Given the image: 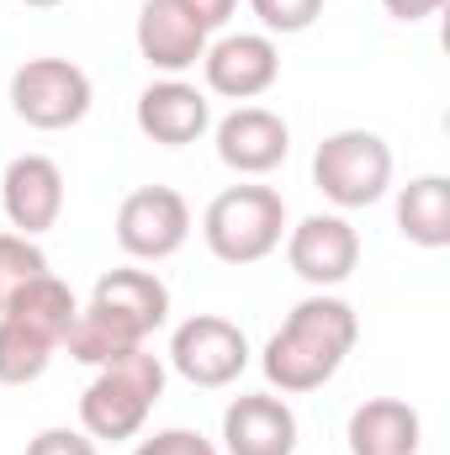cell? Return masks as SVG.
I'll list each match as a JSON object with an SVG mask.
<instances>
[{
  "mask_svg": "<svg viewBox=\"0 0 450 455\" xmlns=\"http://www.w3.org/2000/svg\"><path fill=\"white\" fill-rule=\"evenodd\" d=\"M360 339V318L355 307L334 297V291H313L302 297L286 323L270 334L265 355H260V371L270 381V392L281 397H308L318 387H329L339 376V365L350 360V349Z\"/></svg>",
  "mask_w": 450,
  "mask_h": 455,
  "instance_id": "1",
  "label": "cell"
},
{
  "mask_svg": "<svg viewBox=\"0 0 450 455\" xmlns=\"http://www.w3.org/2000/svg\"><path fill=\"white\" fill-rule=\"evenodd\" d=\"M165 323H170V286L154 270L122 265L91 286V302L75 313L64 349H69V360L96 371V365L117 360L122 349L149 344V334H159Z\"/></svg>",
  "mask_w": 450,
  "mask_h": 455,
  "instance_id": "2",
  "label": "cell"
},
{
  "mask_svg": "<svg viewBox=\"0 0 450 455\" xmlns=\"http://www.w3.org/2000/svg\"><path fill=\"white\" fill-rule=\"evenodd\" d=\"M165 376L170 371H165V360L149 344L122 349L117 360L96 365L91 387L80 392V429L91 440H112V445L138 440L149 413H154V403L165 397Z\"/></svg>",
  "mask_w": 450,
  "mask_h": 455,
  "instance_id": "3",
  "label": "cell"
},
{
  "mask_svg": "<svg viewBox=\"0 0 450 455\" xmlns=\"http://www.w3.org/2000/svg\"><path fill=\"white\" fill-rule=\"evenodd\" d=\"M202 238L223 265H260L286 238V202L270 186H228L202 212Z\"/></svg>",
  "mask_w": 450,
  "mask_h": 455,
  "instance_id": "4",
  "label": "cell"
},
{
  "mask_svg": "<svg viewBox=\"0 0 450 455\" xmlns=\"http://www.w3.org/2000/svg\"><path fill=\"white\" fill-rule=\"evenodd\" d=\"M313 186L339 212L376 207L392 191V148L371 127H339L313 148Z\"/></svg>",
  "mask_w": 450,
  "mask_h": 455,
  "instance_id": "5",
  "label": "cell"
},
{
  "mask_svg": "<svg viewBox=\"0 0 450 455\" xmlns=\"http://www.w3.org/2000/svg\"><path fill=\"white\" fill-rule=\"evenodd\" d=\"M11 112L37 132H64L91 116L96 85L75 59H27L11 69Z\"/></svg>",
  "mask_w": 450,
  "mask_h": 455,
  "instance_id": "6",
  "label": "cell"
},
{
  "mask_svg": "<svg viewBox=\"0 0 450 455\" xmlns=\"http://www.w3.org/2000/svg\"><path fill=\"white\" fill-rule=\"evenodd\" d=\"M117 243L138 265H159L186 249L191 238V207L175 186H138L117 207Z\"/></svg>",
  "mask_w": 450,
  "mask_h": 455,
  "instance_id": "7",
  "label": "cell"
},
{
  "mask_svg": "<svg viewBox=\"0 0 450 455\" xmlns=\"http://www.w3.org/2000/svg\"><path fill=\"white\" fill-rule=\"evenodd\" d=\"M170 371L181 381H191V387L223 392L249 371V339H244V329L233 318L197 313L170 334Z\"/></svg>",
  "mask_w": 450,
  "mask_h": 455,
  "instance_id": "8",
  "label": "cell"
},
{
  "mask_svg": "<svg viewBox=\"0 0 450 455\" xmlns=\"http://www.w3.org/2000/svg\"><path fill=\"white\" fill-rule=\"evenodd\" d=\"M286 265L313 291H334L360 265V233L350 228L344 212H313L297 228H286Z\"/></svg>",
  "mask_w": 450,
  "mask_h": 455,
  "instance_id": "9",
  "label": "cell"
},
{
  "mask_svg": "<svg viewBox=\"0 0 450 455\" xmlns=\"http://www.w3.org/2000/svg\"><path fill=\"white\" fill-rule=\"evenodd\" d=\"M207 91L223 101H260L281 80V48L265 32H228L202 53Z\"/></svg>",
  "mask_w": 450,
  "mask_h": 455,
  "instance_id": "10",
  "label": "cell"
},
{
  "mask_svg": "<svg viewBox=\"0 0 450 455\" xmlns=\"http://www.w3.org/2000/svg\"><path fill=\"white\" fill-rule=\"evenodd\" d=\"M0 212L11 233L43 238L64 218V170L48 154H16L0 175Z\"/></svg>",
  "mask_w": 450,
  "mask_h": 455,
  "instance_id": "11",
  "label": "cell"
},
{
  "mask_svg": "<svg viewBox=\"0 0 450 455\" xmlns=\"http://www.w3.org/2000/svg\"><path fill=\"white\" fill-rule=\"evenodd\" d=\"M213 148L233 175H270L292 154V127L270 107H233L223 122H213Z\"/></svg>",
  "mask_w": 450,
  "mask_h": 455,
  "instance_id": "12",
  "label": "cell"
},
{
  "mask_svg": "<svg viewBox=\"0 0 450 455\" xmlns=\"http://www.w3.org/2000/svg\"><path fill=\"white\" fill-rule=\"evenodd\" d=\"M302 424L276 392H238L223 408V455H297Z\"/></svg>",
  "mask_w": 450,
  "mask_h": 455,
  "instance_id": "13",
  "label": "cell"
},
{
  "mask_svg": "<svg viewBox=\"0 0 450 455\" xmlns=\"http://www.w3.org/2000/svg\"><path fill=\"white\" fill-rule=\"evenodd\" d=\"M207 27H197L175 0H143L138 5V27H133V43H138V59L149 69H159L165 80H181L186 69L202 64L207 53Z\"/></svg>",
  "mask_w": 450,
  "mask_h": 455,
  "instance_id": "14",
  "label": "cell"
},
{
  "mask_svg": "<svg viewBox=\"0 0 450 455\" xmlns=\"http://www.w3.org/2000/svg\"><path fill=\"white\" fill-rule=\"evenodd\" d=\"M133 122L149 143L159 148H186L197 143L202 132H213V101L207 91H197L191 80H154L138 107H133Z\"/></svg>",
  "mask_w": 450,
  "mask_h": 455,
  "instance_id": "15",
  "label": "cell"
},
{
  "mask_svg": "<svg viewBox=\"0 0 450 455\" xmlns=\"http://www.w3.org/2000/svg\"><path fill=\"white\" fill-rule=\"evenodd\" d=\"M344 445L350 455H419L424 419L403 397H366L344 424Z\"/></svg>",
  "mask_w": 450,
  "mask_h": 455,
  "instance_id": "16",
  "label": "cell"
},
{
  "mask_svg": "<svg viewBox=\"0 0 450 455\" xmlns=\"http://www.w3.org/2000/svg\"><path fill=\"white\" fill-rule=\"evenodd\" d=\"M59 349H64V339L48 323L5 307L0 313V387H32V381H43V371L53 365Z\"/></svg>",
  "mask_w": 450,
  "mask_h": 455,
  "instance_id": "17",
  "label": "cell"
},
{
  "mask_svg": "<svg viewBox=\"0 0 450 455\" xmlns=\"http://www.w3.org/2000/svg\"><path fill=\"white\" fill-rule=\"evenodd\" d=\"M398 233L419 249H446L450 243V180L446 175H419L398 191Z\"/></svg>",
  "mask_w": 450,
  "mask_h": 455,
  "instance_id": "18",
  "label": "cell"
},
{
  "mask_svg": "<svg viewBox=\"0 0 450 455\" xmlns=\"http://www.w3.org/2000/svg\"><path fill=\"white\" fill-rule=\"evenodd\" d=\"M37 275H48L43 243L27 238V233H0V307H5L21 286H32Z\"/></svg>",
  "mask_w": 450,
  "mask_h": 455,
  "instance_id": "19",
  "label": "cell"
},
{
  "mask_svg": "<svg viewBox=\"0 0 450 455\" xmlns=\"http://www.w3.org/2000/svg\"><path fill=\"white\" fill-rule=\"evenodd\" d=\"M249 11L260 16L265 37H297L324 16V0H249Z\"/></svg>",
  "mask_w": 450,
  "mask_h": 455,
  "instance_id": "20",
  "label": "cell"
},
{
  "mask_svg": "<svg viewBox=\"0 0 450 455\" xmlns=\"http://www.w3.org/2000/svg\"><path fill=\"white\" fill-rule=\"evenodd\" d=\"M133 455H223V451L207 435H197V429H159V435L138 440Z\"/></svg>",
  "mask_w": 450,
  "mask_h": 455,
  "instance_id": "21",
  "label": "cell"
},
{
  "mask_svg": "<svg viewBox=\"0 0 450 455\" xmlns=\"http://www.w3.org/2000/svg\"><path fill=\"white\" fill-rule=\"evenodd\" d=\"M21 455H96V440H91L85 429H64V424H59V429L32 435Z\"/></svg>",
  "mask_w": 450,
  "mask_h": 455,
  "instance_id": "22",
  "label": "cell"
},
{
  "mask_svg": "<svg viewBox=\"0 0 450 455\" xmlns=\"http://www.w3.org/2000/svg\"><path fill=\"white\" fill-rule=\"evenodd\" d=\"M197 27H207V32H218V27H228V16L238 11V0H175Z\"/></svg>",
  "mask_w": 450,
  "mask_h": 455,
  "instance_id": "23",
  "label": "cell"
},
{
  "mask_svg": "<svg viewBox=\"0 0 450 455\" xmlns=\"http://www.w3.org/2000/svg\"><path fill=\"white\" fill-rule=\"evenodd\" d=\"M382 11H387L392 21L414 27V21H430V16H440V11H446V0H382Z\"/></svg>",
  "mask_w": 450,
  "mask_h": 455,
  "instance_id": "24",
  "label": "cell"
},
{
  "mask_svg": "<svg viewBox=\"0 0 450 455\" xmlns=\"http://www.w3.org/2000/svg\"><path fill=\"white\" fill-rule=\"evenodd\" d=\"M16 5H27V11H53V5H64V0H16Z\"/></svg>",
  "mask_w": 450,
  "mask_h": 455,
  "instance_id": "25",
  "label": "cell"
}]
</instances>
